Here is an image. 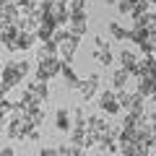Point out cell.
I'll return each mask as SVG.
<instances>
[{
  "label": "cell",
  "mask_w": 156,
  "mask_h": 156,
  "mask_svg": "<svg viewBox=\"0 0 156 156\" xmlns=\"http://www.w3.org/2000/svg\"><path fill=\"white\" fill-rule=\"evenodd\" d=\"M26 91H29V94L34 96V101H39V104H42V101H47V99H50V86H47L44 81H34V83L29 86Z\"/></svg>",
  "instance_id": "10"
},
{
  "label": "cell",
  "mask_w": 156,
  "mask_h": 156,
  "mask_svg": "<svg viewBox=\"0 0 156 156\" xmlns=\"http://www.w3.org/2000/svg\"><path fill=\"white\" fill-rule=\"evenodd\" d=\"M55 125H57V130H62V133H70L73 130V117H70V112H68L65 107H60V109L55 112Z\"/></svg>",
  "instance_id": "11"
},
{
  "label": "cell",
  "mask_w": 156,
  "mask_h": 156,
  "mask_svg": "<svg viewBox=\"0 0 156 156\" xmlns=\"http://www.w3.org/2000/svg\"><path fill=\"white\" fill-rule=\"evenodd\" d=\"M86 31H89V13H86V11L70 13V18H68V34L76 37V39H81Z\"/></svg>",
  "instance_id": "3"
},
{
  "label": "cell",
  "mask_w": 156,
  "mask_h": 156,
  "mask_svg": "<svg viewBox=\"0 0 156 156\" xmlns=\"http://www.w3.org/2000/svg\"><path fill=\"white\" fill-rule=\"evenodd\" d=\"M89 3H91V0H68V11H70V13H81V11H86Z\"/></svg>",
  "instance_id": "21"
},
{
  "label": "cell",
  "mask_w": 156,
  "mask_h": 156,
  "mask_svg": "<svg viewBox=\"0 0 156 156\" xmlns=\"http://www.w3.org/2000/svg\"><path fill=\"white\" fill-rule=\"evenodd\" d=\"M99 109H101V115H120V104H117V99H115V91H109V89H104L99 94Z\"/></svg>",
  "instance_id": "5"
},
{
  "label": "cell",
  "mask_w": 156,
  "mask_h": 156,
  "mask_svg": "<svg viewBox=\"0 0 156 156\" xmlns=\"http://www.w3.org/2000/svg\"><path fill=\"white\" fill-rule=\"evenodd\" d=\"M151 37V34L148 31H146V29L143 26H133V29H130V34H128V39H130V42H135V44H143V42H146V39H148Z\"/></svg>",
  "instance_id": "19"
},
{
  "label": "cell",
  "mask_w": 156,
  "mask_h": 156,
  "mask_svg": "<svg viewBox=\"0 0 156 156\" xmlns=\"http://www.w3.org/2000/svg\"><path fill=\"white\" fill-rule=\"evenodd\" d=\"M60 68H62V60H60V57H47V60H39V65H37V81L50 83L55 76H60Z\"/></svg>",
  "instance_id": "2"
},
{
  "label": "cell",
  "mask_w": 156,
  "mask_h": 156,
  "mask_svg": "<svg viewBox=\"0 0 156 156\" xmlns=\"http://www.w3.org/2000/svg\"><path fill=\"white\" fill-rule=\"evenodd\" d=\"M50 18L57 23V26H65V23H68L70 11H68V3H65V0H55V3H52V8H50Z\"/></svg>",
  "instance_id": "8"
},
{
  "label": "cell",
  "mask_w": 156,
  "mask_h": 156,
  "mask_svg": "<svg viewBox=\"0 0 156 156\" xmlns=\"http://www.w3.org/2000/svg\"><path fill=\"white\" fill-rule=\"evenodd\" d=\"M37 57L39 60H47V57H57V44L55 42H42V47H39V52H37Z\"/></svg>",
  "instance_id": "18"
},
{
  "label": "cell",
  "mask_w": 156,
  "mask_h": 156,
  "mask_svg": "<svg viewBox=\"0 0 156 156\" xmlns=\"http://www.w3.org/2000/svg\"><path fill=\"white\" fill-rule=\"evenodd\" d=\"M39 156H60V151L52 146H44V148H39Z\"/></svg>",
  "instance_id": "24"
},
{
  "label": "cell",
  "mask_w": 156,
  "mask_h": 156,
  "mask_svg": "<svg viewBox=\"0 0 156 156\" xmlns=\"http://www.w3.org/2000/svg\"><path fill=\"white\" fill-rule=\"evenodd\" d=\"M83 146H68V156H83Z\"/></svg>",
  "instance_id": "25"
},
{
  "label": "cell",
  "mask_w": 156,
  "mask_h": 156,
  "mask_svg": "<svg viewBox=\"0 0 156 156\" xmlns=\"http://www.w3.org/2000/svg\"><path fill=\"white\" fill-rule=\"evenodd\" d=\"M0 156H16V151H13L11 146H3V148H0Z\"/></svg>",
  "instance_id": "26"
},
{
  "label": "cell",
  "mask_w": 156,
  "mask_h": 156,
  "mask_svg": "<svg viewBox=\"0 0 156 156\" xmlns=\"http://www.w3.org/2000/svg\"><path fill=\"white\" fill-rule=\"evenodd\" d=\"M70 117H73V128H83V125H86V112H83V107H76V109L70 112Z\"/></svg>",
  "instance_id": "20"
},
{
  "label": "cell",
  "mask_w": 156,
  "mask_h": 156,
  "mask_svg": "<svg viewBox=\"0 0 156 156\" xmlns=\"http://www.w3.org/2000/svg\"><path fill=\"white\" fill-rule=\"evenodd\" d=\"M115 3H117V0H107V5H115Z\"/></svg>",
  "instance_id": "29"
},
{
  "label": "cell",
  "mask_w": 156,
  "mask_h": 156,
  "mask_svg": "<svg viewBox=\"0 0 156 156\" xmlns=\"http://www.w3.org/2000/svg\"><path fill=\"white\" fill-rule=\"evenodd\" d=\"M128 73L122 70V68H117L115 73H112V91H125L128 89Z\"/></svg>",
  "instance_id": "14"
},
{
  "label": "cell",
  "mask_w": 156,
  "mask_h": 156,
  "mask_svg": "<svg viewBox=\"0 0 156 156\" xmlns=\"http://www.w3.org/2000/svg\"><path fill=\"white\" fill-rule=\"evenodd\" d=\"M29 62L26 60H16V62H8L5 68H0V86H5L8 91L16 89L18 83L23 81V76L29 73Z\"/></svg>",
  "instance_id": "1"
},
{
  "label": "cell",
  "mask_w": 156,
  "mask_h": 156,
  "mask_svg": "<svg viewBox=\"0 0 156 156\" xmlns=\"http://www.w3.org/2000/svg\"><path fill=\"white\" fill-rule=\"evenodd\" d=\"M107 29H109V37L115 39V42H128V34H130V29H125L122 23L109 21V23H107Z\"/></svg>",
  "instance_id": "12"
},
{
  "label": "cell",
  "mask_w": 156,
  "mask_h": 156,
  "mask_svg": "<svg viewBox=\"0 0 156 156\" xmlns=\"http://www.w3.org/2000/svg\"><path fill=\"white\" fill-rule=\"evenodd\" d=\"M39 138H42V133H39V128H37V125H31V128L26 130V140H39Z\"/></svg>",
  "instance_id": "23"
},
{
  "label": "cell",
  "mask_w": 156,
  "mask_h": 156,
  "mask_svg": "<svg viewBox=\"0 0 156 156\" xmlns=\"http://www.w3.org/2000/svg\"><path fill=\"white\" fill-rule=\"evenodd\" d=\"M65 37H68V29H65V26H57V29H55V34H52V42H55V44H60Z\"/></svg>",
  "instance_id": "22"
},
{
  "label": "cell",
  "mask_w": 156,
  "mask_h": 156,
  "mask_svg": "<svg viewBox=\"0 0 156 156\" xmlns=\"http://www.w3.org/2000/svg\"><path fill=\"white\" fill-rule=\"evenodd\" d=\"M0 133H3V128H0Z\"/></svg>",
  "instance_id": "31"
},
{
  "label": "cell",
  "mask_w": 156,
  "mask_h": 156,
  "mask_svg": "<svg viewBox=\"0 0 156 156\" xmlns=\"http://www.w3.org/2000/svg\"><path fill=\"white\" fill-rule=\"evenodd\" d=\"M94 42H96V52H94V57H96V60H99L104 68H109V65H112V60H115V55H112L109 44H107V42H104L101 37H96Z\"/></svg>",
  "instance_id": "9"
},
{
  "label": "cell",
  "mask_w": 156,
  "mask_h": 156,
  "mask_svg": "<svg viewBox=\"0 0 156 156\" xmlns=\"http://www.w3.org/2000/svg\"><path fill=\"white\" fill-rule=\"evenodd\" d=\"M96 89H99V76H96V73H91L86 81L78 83V94H81V99H83V101L94 99V96H96Z\"/></svg>",
  "instance_id": "6"
},
{
  "label": "cell",
  "mask_w": 156,
  "mask_h": 156,
  "mask_svg": "<svg viewBox=\"0 0 156 156\" xmlns=\"http://www.w3.org/2000/svg\"><path fill=\"white\" fill-rule=\"evenodd\" d=\"M135 156H151V148H140V151H138Z\"/></svg>",
  "instance_id": "27"
},
{
  "label": "cell",
  "mask_w": 156,
  "mask_h": 156,
  "mask_svg": "<svg viewBox=\"0 0 156 156\" xmlns=\"http://www.w3.org/2000/svg\"><path fill=\"white\" fill-rule=\"evenodd\" d=\"M151 99H154V101H156V91H154V96H151Z\"/></svg>",
  "instance_id": "30"
},
{
  "label": "cell",
  "mask_w": 156,
  "mask_h": 156,
  "mask_svg": "<svg viewBox=\"0 0 156 156\" xmlns=\"http://www.w3.org/2000/svg\"><path fill=\"white\" fill-rule=\"evenodd\" d=\"M117 148H120V154H122V156H135L143 146H140L138 140H117Z\"/></svg>",
  "instance_id": "16"
},
{
  "label": "cell",
  "mask_w": 156,
  "mask_h": 156,
  "mask_svg": "<svg viewBox=\"0 0 156 156\" xmlns=\"http://www.w3.org/2000/svg\"><path fill=\"white\" fill-rule=\"evenodd\" d=\"M5 96H8V89H5V86H0V101L5 99Z\"/></svg>",
  "instance_id": "28"
},
{
  "label": "cell",
  "mask_w": 156,
  "mask_h": 156,
  "mask_svg": "<svg viewBox=\"0 0 156 156\" xmlns=\"http://www.w3.org/2000/svg\"><path fill=\"white\" fill-rule=\"evenodd\" d=\"M135 91H138L143 99H151L154 91H156V83L151 81V78H138V89H135Z\"/></svg>",
  "instance_id": "17"
},
{
  "label": "cell",
  "mask_w": 156,
  "mask_h": 156,
  "mask_svg": "<svg viewBox=\"0 0 156 156\" xmlns=\"http://www.w3.org/2000/svg\"><path fill=\"white\" fill-rule=\"evenodd\" d=\"M60 76H62V81L68 83V89H78V83H81V78L76 76V70H73L68 62H62V68H60Z\"/></svg>",
  "instance_id": "13"
},
{
  "label": "cell",
  "mask_w": 156,
  "mask_h": 156,
  "mask_svg": "<svg viewBox=\"0 0 156 156\" xmlns=\"http://www.w3.org/2000/svg\"><path fill=\"white\" fill-rule=\"evenodd\" d=\"M78 42H81V39H76V37H70V34H68L60 44H57V57H60L62 62H68V65H70V62H73V55H76V50H78Z\"/></svg>",
  "instance_id": "4"
},
{
  "label": "cell",
  "mask_w": 156,
  "mask_h": 156,
  "mask_svg": "<svg viewBox=\"0 0 156 156\" xmlns=\"http://www.w3.org/2000/svg\"><path fill=\"white\" fill-rule=\"evenodd\" d=\"M55 29H57V23L52 21L50 16H42L39 18V26H37V42H50L52 39V34H55Z\"/></svg>",
  "instance_id": "7"
},
{
  "label": "cell",
  "mask_w": 156,
  "mask_h": 156,
  "mask_svg": "<svg viewBox=\"0 0 156 156\" xmlns=\"http://www.w3.org/2000/svg\"><path fill=\"white\" fill-rule=\"evenodd\" d=\"M37 44V37L34 34H29V31H18V37H16V50H31V47Z\"/></svg>",
  "instance_id": "15"
}]
</instances>
